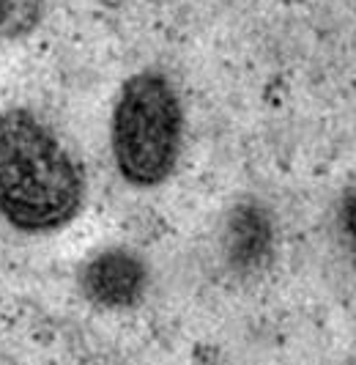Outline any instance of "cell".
I'll list each match as a JSON object with an SVG mask.
<instances>
[{"instance_id":"8992f818","label":"cell","mask_w":356,"mask_h":365,"mask_svg":"<svg viewBox=\"0 0 356 365\" xmlns=\"http://www.w3.org/2000/svg\"><path fill=\"white\" fill-rule=\"evenodd\" d=\"M337 228H340V239L348 250V256L354 258L356 264V187H351L342 201H340L337 209Z\"/></svg>"},{"instance_id":"7a4b0ae2","label":"cell","mask_w":356,"mask_h":365,"mask_svg":"<svg viewBox=\"0 0 356 365\" xmlns=\"http://www.w3.org/2000/svg\"><path fill=\"white\" fill-rule=\"evenodd\" d=\"M184 102L159 69L129 74L110 110V154L121 182L157 190L178 168L184 151Z\"/></svg>"},{"instance_id":"6da1fadb","label":"cell","mask_w":356,"mask_h":365,"mask_svg":"<svg viewBox=\"0 0 356 365\" xmlns=\"http://www.w3.org/2000/svg\"><path fill=\"white\" fill-rule=\"evenodd\" d=\"M83 203L85 173L58 132L33 110H0V220L47 237L71 225Z\"/></svg>"},{"instance_id":"5b68a950","label":"cell","mask_w":356,"mask_h":365,"mask_svg":"<svg viewBox=\"0 0 356 365\" xmlns=\"http://www.w3.org/2000/svg\"><path fill=\"white\" fill-rule=\"evenodd\" d=\"M47 0H0V41L31 36L44 19Z\"/></svg>"},{"instance_id":"3957f363","label":"cell","mask_w":356,"mask_h":365,"mask_svg":"<svg viewBox=\"0 0 356 365\" xmlns=\"http://www.w3.org/2000/svg\"><path fill=\"white\" fill-rule=\"evenodd\" d=\"M80 292L90 305L105 311H124L137 305L148 286V269L135 250L105 247L80 267Z\"/></svg>"},{"instance_id":"277c9868","label":"cell","mask_w":356,"mask_h":365,"mask_svg":"<svg viewBox=\"0 0 356 365\" xmlns=\"http://www.w3.org/2000/svg\"><path fill=\"white\" fill-rule=\"evenodd\" d=\"M228 239H231V253L236 261L241 264H258L263 261V253L268 247V239H271V231H268V220L258 212V209H239L231 220V228H228Z\"/></svg>"}]
</instances>
